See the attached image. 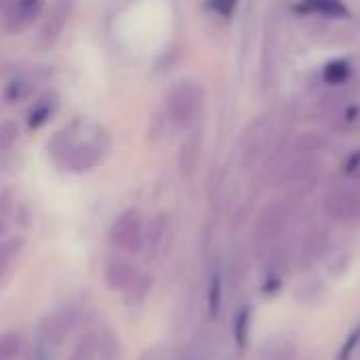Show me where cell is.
<instances>
[{"mask_svg": "<svg viewBox=\"0 0 360 360\" xmlns=\"http://www.w3.org/2000/svg\"><path fill=\"white\" fill-rule=\"evenodd\" d=\"M76 323V312L74 310H63V312H57L53 316H49L42 325H40V331H38V340H42L44 344L53 346V348H59L68 333L72 331Z\"/></svg>", "mask_w": 360, "mask_h": 360, "instance_id": "obj_9", "label": "cell"}, {"mask_svg": "<svg viewBox=\"0 0 360 360\" xmlns=\"http://www.w3.org/2000/svg\"><path fill=\"white\" fill-rule=\"evenodd\" d=\"M352 360H360V346H359V350H356V354H354V359Z\"/></svg>", "mask_w": 360, "mask_h": 360, "instance_id": "obj_30", "label": "cell"}, {"mask_svg": "<svg viewBox=\"0 0 360 360\" xmlns=\"http://www.w3.org/2000/svg\"><path fill=\"white\" fill-rule=\"evenodd\" d=\"M70 15H72V0H53L51 2V8L46 11L40 34H38L42 46H51L57 42Z\"/></svg>", "mask_w": 360, "mask_h": 360, "instance_id": "obj_8", "label": "cell"}, {"mask_svg": "<svg viewBox=\"0 0 360 360\" xmlns=\"http://www.w3.org/2000/svg\"><path fill=\"white\" fill-rule=\"evenodd\" d=\"M202 101H205V93L196 82H177L167 99L171 120L179 127L192 124L202 110Z\"/></svg>", "mask_w": 360, "mask_h": 360, "instance_id": "obj_2", "label": "cell"}, {"mask_svg": "<svg viewBox=\"0 0 360 360\" xmlns=\"http://www.w3.org/2000/svg\"><path fill=\"white\" fill-rule=\"evenodd\" d=\"M295 11L302 15H321L329 19H346L350 15V8L344 0H300Z\"/></svg>", "mask_w": 360, "mask_h": 360, "instance_id": "obj_10", "label": "cell"}, {"mask_svg": "<svg viewBox=\"0 0 360 360\" xmlns=\"http://www.w3.org/2000/svg\"><path fill=\"white\" fill-rule=\"evenodd\" d=\"M287 221H289V209L285 202L268 205L255 224V247L259 251L272 247L276 243V238L285 232Z\"/></svg>", "mask_w": 360, "mask_h": 360, "instance_id": "obj_4", "label": "cell"}, {"mask_svg": "<svg viewBox=\"0 0 360 360\" xmlns=\"http://www.w3.org/2000/svg\"><path fill=\"white\" fill-rule=\"evenodd\" d=\"M34 86H36V80H32V78H17V80H13L8 86H6V99H11V101H17V99H23V97H27L32 91H34Z\"/></svg>", "mask_w": 360, "mask_h": 360, "instance_id": "obj_21", "label": "cell"}, {"mask_svg": "<svg viewBox=\"0 0 360 360\" xmlns=\"http://www.w3.org/2000/svg\"><path fill=\"white\" fill-rule=\"evenodd\" d=\"M44 13V0H15L4 11V32L21 34Z\"/></svg>", "mask_w": 360, "mask_h": 360, "instance_id": "obj_6", "label": "cell"}, {"mask_svg": "<svg viewBox=\"0 0 360 360\" xmlns=\"http://www.w3.org/2000/svg\"><path fill=\"white\" fill-rule=\"evenodd\" d=\"M200 150H202V139L198 131H192L184 143H181V152H179V171L184 177H192L198 169V160H200Z\"/></svg>", "mask_w": 360, "mask_h": 360, "instance_id": "obj_11", "label": "cell"}, {"mask_svg": "<svg viewBox=\"0 0 360 360\" xmlns=\"http://www.w3.org/2000/svg\"><path fill=\"white\" fill-rule=\"evenodd\" d=\"M21 245H23L21 238H11V240L0 243V270H2V268L8 264V259L21 249Z\"/></svg>", "mask_w": 360, "mask_h": 360, "instance_id": "obj_27", "label": "cell"}, {"mask_svg": "<svg viewBox=\"0 0 360 360\" xmlns=\"http://www.w3.org/2000/svg\"><path fill=\"white\" fill-rule=\"evenodd\" d=\"M221 300H224V281L219 272H213L211 281H209V314L215 319L221 310Z\"/></svg>", "mask_w": 360, "mask_h": 360, "instance_id": "obj_17", "label": "cell"}, {"mask_svg": "<svg viewBox=\"0 0 360 360\" xmlns=\"http://www.w3.org/2000/svg\"><path fill=\"white\" fill-rule=\"evenodd\" d=\"M110 240L114 247L127 253H137L143 245V226L139 211L127 209L124 213H120L110 228Z\"/></svg>", "mask_w": 360, "mask_h": 360, "instance_id": "obj_3", "label": "cell"}, {"mask_svg": "<svg viewBox=\"0 0 360 360\" xmlns=\"http://www.w3.org/2000/svg\"><path fill=\"white\" fill-rule=\"evenodd\" d=\"M108 146L110 139L101 127L84 118H76L51 137L49 154L59 169L84 173L103 160Z\"/></svg>", "mask_w": 360, "mask_h": 360, "instance_id": "obj_1", "label": "cell"}, {"mask_svg": "<svg viewBox=\"0 0 360 360\" xmlns=\"http://www.w3.org/2000/svg\"><path fill=\"white\" fill-rule=\"evenodd\" d=\"M188 360H194V359H188Z\"/></svg>", "mask_w": 360, "mask_h": 360, "instance_id": "obj_31", "label": "cell"}, {"mask_svg": "<svg viewBox=\"0 0 360 360\" xmlns=\"http://www.w3.org/2000/svg\"><path fill=\"white\" fill-rule=\"evenodd\" d=\"M13 2H15V0H0V11L4 13V11H6V8L13 4Z\"/></svg>", "mask_w": 360, "mask_h": 360, "instance_id": "obj_28", "label": "cell"}, {"mask_svg": "<svg viewBox=\"0 0 360 360\" xmlns=\"http://www.w3.org/2000/svg\"><path fill=\"white\" fill-rule=\"evenodd\" d=\"M21 352V338L17 333L0 335V360H15Z\"/></svg>", "mask_w": 360, "mask_h": 360, "instance_id": "obj_20", "label": "cell"}, {"mask_svg": "<svg viewBox=\"0 0 360 360\" xmlns=\"http://www.w3.org/2000/svg\"><path fill=\"white\" fill-rule=\"evenodd\" d=\"M146 278L148 276H141L137 272V268L122 257H112L105 266V281L114 291L135 293Z\"/></svg>", "mask_w": 360, "mask_h": 360, "instance_id": "obj_7", "label": "cell"}, {"mask_svg": "<svg viewBox=\"0 0 360 360\" xmlns=\"http://www.w3.org/2000/svg\"><path fill=\"white\" fill-rule=\"evenodd\" d=\"M323 146V141L316 137V135H304V137H300V141L293 146V152H297V154H312V152H316L319 148Z\"/></svg>", "mask_w": 360, "mask_h": 360, "instance_id": "obj_25", "label": "cell"}, {"mask_svg": "<svg viewBox=\"0 0 360 360\" xmlns=\"http://www.w3.org/2000/svg\"><path fill=\"white\" fill-rule=\"evenodd\" d=\"M97 354H99V360H118V342L112 335H108L105 340L99 342Z\"/></svg>", "mask_w": 360, "mask_h": 360, "instance_id": "obj_24", "label": "cell"}, {"mask_svg": "<svg viewBox=\"0 0 360 360\" xmlns=\"http://www.w3.org/2000/svg\"><path fill=\"white\" fill-rule=\"evenodd\" d=\"M207 6L219 17H232L238 6V0H207Z\"/></svg>", "mask_w": 360, "mask_h": 360, "instance_id": "obj_26", "label": "cell"}, {"mask_svg": "<svg viewBox=\"0 0 360 360\" xmlns=\"http://www.w3.org/2000/svg\"><path fill=\"white\" fill-rule=\"evenodd\" d=\"M314 173V160L310 158H300L295 160L287 171H285V181H302L306 177H310Z\"/></svg>", "mask_w": 360, "mask_h": 360, "instance_id": "obj_19", "label": "cell"}, {"mask_svg": "<svg viewBox=\"0 0 360 360\" xmlns=\"http://www.w3.org/2000/svg\"><path fill=\"white\" fill-rule=\"evenodd\" d=\"M295 344L287 338H276L270 342L262 354V360H293L295 359Z\"/></svg>", "mask_w": 360, "mask_h": 360, "instance_id": "obj_14", "label": "cell"}, {"mask_svg": "<svg viewBox=\"0 0 360 360\" xmlns=\"http://www.w3.org/2000/svg\"><path fill=\"white\" fill-rule=\"evenodd\" d=\"M325 249H327V238H325L323 234H312V236L304 243V247H302L300 262H302L304 266H310L312 262H316V259L325 253Z\"/></svg>", "mask_w": 360, "mask_h": 360, "instance_id": "obj_16", "label": "cell"}, {"mask_svg": "<svg viewBox=\"0 0 360 360\" xmlns=\"http://www.w3.org/2000/svg\"><path fill=\"white\" fill-rule=\"evenodd\" d=\"M325 211L335 221H359L360 192L354 188H335L325 198Z\"/></svg>", "mask_w": 360, "mask_h": 360, "instance_id": "obj_5", "label": "cell"}, {"mask_svg": "<svg viewBox=\"0 0 360 360\" xmlns=\"http://www.w3.org/2000/svg\"><path fill=\"white\" fill-rule=\"evenodd\" d=\"M4 232H6V221L0 217V236H4Z\"/></svg>", "mask_w": 360, "mask_h": 360, "instance_id": "obj_29", "label": "cell"}, {"mask_svg": "<svg viewBox=\"0 0 360 360\" xmlns=\"http://www.w3.org/2000/svg\"><path fill=\"white\" fill-rule=\"evenodd\" d=\"M97 346H99V338L93 335V333H86L76 344V348L72 350V354H70L68 360H95V356H97Z\"/></svg>", "mask_w": 360, "mask_h": 360, "instance_id": "obj_18", "label": "cell"}, {"mask_svg": "<svg viewBox=\"0 0 360 360\" xmlns=\"http://www.w3.org/2000/svg\"><path fill=\"white\" fill-rule=\"evenodd\" d=\"M57 110V95L55 93H46L42 95L38 101H34V105L27 112V127L30 129H40Z\"/></svg>", "mask_w": 360, "mask_h": 360, "instance_id": "obj_12", "label": "cell"}, {"mask_svg": "<svg viewBox=\"0 0 360 360\" xmlns=\"http://www.w3.org/2000/svg\"><path fill=\"white\" fill-rule=\"evenodd\" d=\"M251 321H253V312L249 306L240 308L236 319H234V342L238 348H247L249 344V335H251Z\"/></svg>", "mask_w": 360, "mask_h": 360, "instance_id": "obj_15", "label": "cell"}, {"mask_svg": "<svg viewBox=\"0 0 360 360\" xmlns=\"http://www.w3.org/2000/svg\"><path fill=\"white\" fill-rule=\"evenodd\" d=\"M352 70H354V68H352L350 59H333V61H329V63L323 68V80H325L327 84H333V86L344 84V82L350 80Z\"/></svg>", "mask_w": 360, "mask_h": 360, "instance_id": "obj_13", "label": "cell"}, {"mask_svg": "<svg viewBox=\"0 0 360 360\" xmlns=\"http://www.w3.org/2000/svg\"><path fill=\"white\" fill-rule=\"evenodd\" d=\"M360 346V325L348 335V340L344 342V346H342V350H340V356L338 360H352L354 359V354H356V350H359Z\"/></svg>", "mask_w": 360, "mask_h": 360, "instance_id": "obj_22", "label": "cell"}, {"mask_svg": "<svg viewBox=\"0 0 360 360\" xmlns=\"http://www.w3.org/2000/svg\"><path fill=\"white\" fill-rule=\"evenodd\" d=\"M15 141H17V127L13 122H8V120L2 122L0 124V154L11 150Z\"/></svg>", "mask_w": 360, "mask_h": 360, "instance_id": "obj_23", "label": "cell"}]
</instances>
